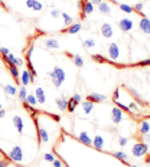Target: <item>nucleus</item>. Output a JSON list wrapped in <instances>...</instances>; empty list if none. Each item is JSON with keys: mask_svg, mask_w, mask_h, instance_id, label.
Listing matches in <instances>:
<instances>
[{"mask_svg": "<svg viewBox=\"0 0 150 167\" xmlns=\"http://www.w3.org/2000/svg\"><path fill=\"white\" fill-rule=\"evenodd\" d=\"M4 115H6V111H4V110H0V118L4 117Z\"/></svg>", "mask_w": 150, "mask_h": 167, "instance_id": "obj_43", "label": "nucleus"}, {"mask_svg": "<svg viewBox=\"0 0 150 167\" xmlns=\"http://www.w3.org/2000/svg\"><path fill=\"white\" fill-rule=\"evenodd\" d=\"M43 160H45V161H51V163H53L55 157H53V154H49V153H46V154L43 156Z\"/></svg>", "mask_w": 150, "mask_h": 167, "instance_id": "obj_35", "label": "nucleus"}, {"mask_svg": "<svg viewBox=\"0 0 150 167\" xmlns=\"http://www.w3.org/2000/svg\"><path fill=\"white\" fill-rule=\"evenodd\" d=\"M25 101H26L29 105H32V107H35V105L38 104V101H36V98H35V95H31V94L26 97V99H25Z\"/></svg>", "mask_w": 150, "mask_h": 167, "instance_id": "obj_27", "label": "nucleus"}, {"mask_svg": "<svg viewBox=\"0 0 150 167\" xmlns=\"http://www.w3.org/2000/svg\"><path fill=\"white\" fill-rule=\"evenodd\" d=\"M118 7H120L123 12H126V13H131V12H133V7H130V6H127V4H124V3H120Z\"/></svg>", "mask_w": 150, "mask_h": 167, "instance_id": "obj_32", "label": "nucleus"}, {"mask_svg": "<svg viewBox=\"0 0 150 167\" xmlns=\"http://www.w3.org/2000/svg\"><path fill=\"white\" fill-rule=\"evenodd\" d=\"M111 120L114 124H120V123H121V120H123V112H121V110H120L118 107H114L111 110Z\"/></svg>", "mask_w": 150, "mask_h": 167, "instance_id": "obj_5", "label": "nucleus"}, {"mask_svg": "<svg viewBox=\"0 0 150 167\" xmlns=\"http://www.w3.org/2000/svg\"><path fill=\"white\" fill-rule=\"evenodd\" d=\"M13 124L16 127V130H17V132L19 134H22L23 132V120H22V117H19V115H15L13 117Z\"/></svg>", "mask_w": 150, "mask_h": 167, "instance_id": "obj_11", "label": "nucleus"}, {"mask_svg": "<svg viewBox=\"0 0 150 167\" xmlns=\"http://www.w3.org/2000/svg\"><path fill=\"white\" fill-rule=\"evenodd\" d=\"M67 104H68V101H67L65 98H58V99H56V105H58V108H59L61 111L67 110Z\"/></svg>", "mask_w": 150, "mask_h": 167, "instance_id": "obj_24", "label": "nucleus"}, {"mask_svg": "<svg viewBox=\"0 0 150 167\" xmlns=\"http://www.w3.org/2000/svg\"><path fill=\"white\" fill-rule=\"evenodd\" d=\"M87 101H91V102H103V101H106V95H101V94L94 92V94H91V95L87 97Z\"/></svg>", "mask_w": 150, "mask_h": 167, "instance_id": "obj_10", "label": "nucleus"}, {"mask_svg": "<svg viewBox=\"0 0 150 167\" xmlns=\"http://www.w3.org/2000/svg\"><path fill=\"white\" fill-rule=\"evenodd\" d=\"M142 9H143V3H137V4H136V6L133 7V12H137V13H139V14H140V16L143 17L144 14L142 13Z\"/></svg>", "mask_w": 150, "mask_h": 167, "instance_id": "obj_33", "label": "nucleus"}, {"mask_svg": "<svg viewBox=\"0 0 150 167\" xmlns=\"http://www.w3.org/2000/svg\"><path fill=\"white\" fill-rule=\"evenodd\" d=\"M108 55L112 61H117L118 56H120V49H118V45L117 43H110L108 46Z\"/></svg>", "mask_w": 150, "mask_h": 167, "instance_id": "obj_6", "label": "nucleus"}, {"mask_svg": "<svg viewBox=\"0 0 150 167\" xmlns=\"http://www.w3.org/2000/svg\"><path fill=\"white\" fill-rule=\"evenodd\" d=\"M118 143H120V146L123 147V146H126V144H127V138H124V137H120Z\"/></svg>", "mask_w": 150, "mask_h": 167, "instance_id": "obj_40", "label": "nucleus"}, {"mask_svg": "<svg viewBox=\"0 0 150 167\" xmlns=\"http://www.w3.org/2000/svg\"><path fill=\"white\" fill-rule=\"evenodd\" d=\"M118 26H120V29L123 32H130L133 29V20L131 19H121Z\"/></svg>", "mask_w": 150, "mask_h": 167, "instance_id": "obj_7", "label": "nucleus"}, {"mask_svg": "<svg viewBox=\"0 0 150 167\" xmlns=\"http://www.w3.org/2000/svg\"><path fill=\"white\" fill-rule=\"evenodd\" d=\"M147 154V144L146 143H136L133 146V156L134 157H143Z\"/></svg>", "mask_w": 150, "mask_h": 167, "instance_id": "obj_2", "label": "nucleus"}, {"mask_svg": "<svg viewBox=\"0 0 150 167\" xmlns=\"http://www.w3.org/2000/svg\"><path fill=\"white\" fill-rule=\"evenodd\" d=\"M10 63H12V65H15V66H17V68H19V66H22V65H23V61H22V59H20V58H16V56H15V59H13V61H12V62H10Z\"/></svg>", "mask_w": 150, "mask_h": 167, "instance_id": "obj_34", "label": "nucleus"}, {"mask_svg": "<svg viewBox=\"0 0 150 167\" xmlns=\"http://www.w3.org/2000/svg\"><path fill=\"white\" fill-rule=\"evenodd\" d=\"M112 156H114L115 159H118V160L127 161V154H126V153H121V151H115V153H112Z\"/></svg>", "mask_w": 150, "mask_h": 167, "instance_id": "obj_26", "label": "nucleus"}, {"mask_svg": "<svg viewBox=\"0 0 150 167\" xmlns=\"http://www.w3.org/2000/svg\"><path fill=\"white\" fill-rule=\"evenodd\" d=\"M26 97H28V92H26V86H22V88L19 89V98H20L22 101H25V99H26Z\"/></svg>", "mask_w": 150, "mask_h": 167, "instance_id": "obj_30", "label": "nucleus"}, {"mask_svg": "<svg viewBox=\"0 0 150 167\" xmlns=\"http://www.w3.org/2000/svg\"><path fill=\"white\" fill-rule=\"evenodd\" d=\"M78 138H79L81 143H84V144H87V146H91V144H92V140L90 138V135H88L87 132H81V134L78 135Z\"/></svg>", "mask_w": 150, "mask_h": 167, "instance_id": "obj_20", "label": "nucleus"}, {"mask_svg": "<svg viewBox=\"0 0 150 167\" xmlns=\"http://www.w3.org/2000/svg\"><path fill=\"white\" fill-rule=\"evenodd\" d=\"M0 110H1V104H0Z\"/></svg>", "mask_w": 150, "mask_h": 167, "instance_id": "obj_48", "label": "nucleus"}, {"mask_svg": "<svg viewBox=\"0 0 150 167\" xmlns=\"http://www.w3.org/2000/svg\"><path fill=\"white\" fill-rule=\"evenodd\" d=\"M98 10L101 12V13H104V14H110L111 13V9H110V4L107 3V1H101L100 4H98Z\"/></svg>", "mask_w": 150, "mask_h": 167, "instance_id": "obj_17", "label": "nucleus"}, {"mask_svg": "<svg viewBox=\"0 0 150 167\" xmlns=\"http://www.w3.org/2000/svg\"><path fill=\"white\" fill-rule=\"evenodd\" d=\"M92 144H94V147L97 150H103V147H104V138L101 135H95L94 140H92Z\"/></svg>", "mask_w": 150, "mask_h": 167, "instance_id": "obj_16", "label": "nucleus"}, {"mask_svg": "<svg viewBox=\"0 0 150 167\" xmlns=\"http://www.w3.org/2000/svg\"><path fill=\"white\" fill-rule=\"evenodd\" d=\"M144 140H146V141H150V134H144Z\"/></svg>", "mask_w": 150, "mask_h": 167, "instance_id": "obj_44", "label": "nucleus"}, {"mask_svg": "<svg viewBox=\"0 0 150 167\" xmlns=\"http://www.w3.org/2000/svg\"><path fill=\"white\" fill-rule=\"evenodd\" d=\"M61 14H62L64 20H65V25H67V26H71V25H72V22H74V20H72V17H71L69 14H67V13H61Z\"/></svg>", "mask_w": 150, "mask_h": 167, "instance_id": "obj_28", "label": "nucleus"}, {"mask_svg": "<svg viewBox=\"0 0 150 167\" xmlns=\"http://www.w3.org/2000/svg\"><path fill=\"white\" fill-rule=\"evenodd\" d=\"M35 98H36V101L39 104H45L46 97H45V91H43L42 88H36V89H35Z\"/></svg>", "mask_w": 150, "mask_h": 167, "instance_id": "obj_13", "label": "nucleus"}, {"mask_svg": "<svg viewBox=\"0 0 150 167\" xmlns=\"http://www.w3.org/2000/svg\"><path fill=\"white\" fill-rule=\"evenodd\" d=\"M38 132H39V140H40V141H43V143H48V141H49V135H48V132H46V130H45L43 127H39V128H38Z\"/></svg>", "mask_w": 150, "mask_h": 167, "instance_id": "obj_18", "label": "nucleus"}, {"mask_svg": "<svg viewBox=\"0 0 150 167\" xmlns=\"http://www.w3.org/2000/svg\"><path fill=\"white\" fill-rule=\"evenodd\" d=\"M9 53H10V52H9L7 48H0V55H1V56H7Z\"/></svg>", "mask_w": 150, "mask_h": 167, "instance_id": "obj_38", "label": "nucleus"}, {"mask_svg": "<svg viewBox=\"0 0 150 167\" xmlns=\"http://www.w3.org/2000/svg\"><path fill=\"white\" fill-rule=\"evenodd\" d=\"M94 61H97V62H101V63H104V62H111V61H108V59H106L104 56H101V55H92L91 56Z\"/></svg>", "mask_w": 150, "mask_h": 167, "instance_id": "obj_29", "label": "nucleus"}, {"mask_svg": "<svg viewBox=\"0 0 150 167\" xmlns=\"http://www.w3.org/2000/svg\"><path fill=\"white\" fill-rule=\"evenodd\" d=\"M84 46H87V48H94V46H95V42L92 41V39H88V41L84 42Z\"/></svg>", "mask_w": 150, "mask_h": 167, "instance_id": "obj_36", "label": "nucleus"}, {"mask_svg": "<svg viewBox=\"0 0 150 167\" xmlns=\"http://www.w3.org/2000/svg\"><path fill=\"white\" fill-rule=\"evenodd\" d=\"M81 29H82V26H81L79 23H74V25H71L69 28L64 29V30H62V33H69V35H74V33H78Z\"/></svg>", "mask_w": 150, "mask_h": 167, "instance_id": "obj_12", "label": "nucleus"}, {"mask_svg": "<svg viewBox=\"0 0 150 167\" xmlns=\"http://www.w3.org/2000/svg\"><path fill=\"white\" fill-rule=\"evenodd\" d=\"M9 164V161H6V160H0V167H7Z\"/></svg>", "mask_w": 150, "mask_h": 167, "instance_id": "obj_42", "label": "nucleus"}, {"mask_svg": "<svg viewBox=\"0 0 150 167\" xmlns=\"http://www.w3.org/2000/svg\"><path fill=\"white\" fill-rule=\"evenodd\" d=\"M118 92H120V88H117V89L114 91V94H112V99H114L115 102L118 101Z\"/></svg>", "mask_w": 150, "mask_h": 167, "instance_id": "obj_39", "label": "nucleus"}, {"mask_svg": "<svg viewBox=\"0 0 150 167\" xmlns=\"http://www.w3.org/2000/svg\"><path fill=\"white\" fill-rule=\"evenodd\" d=\"M139 130H140V134H143V135H144V134H149L150 124L147 123V121H142V123H140V128H139Z\"/></svg>", "mask_w": 150, "mask_h": 167, "instance_id": "obj_23", "label": "nucleus"}, {"mask_svg": "<svg viewBox=\"0 0 150 167\" xmlns=\"http://www.w3.org/2000/svg\"><path fill=\"white\" fill-rule=\"evenodd\" d=\"M59 14H61V12H59L58 9H52V10H51V16H52V17H58Z\"/></svg>", "mask_w": 150, "mask_h": 167, "instance_id": "obj_37", "label": "nucleus"}, {"mask_svg": "<svg viewBox=\"0 0 150 167\" xmlns=\"http://www.w3.org/2000/svg\"><path fill=\"white\" fill-rule=\"evenodd\" d=\"M72 59H74V62H75V65H76V66H79V68H81V66H84V61H82V58H81L79 55H74V58H72Z\"/></svg>", "mask_w": 150, "mask_h": 167, "instance_id": "obj_31", "label": "nucleus"}, {"mask_svg": "<svg viewBox=\"0 0 150 167\" xmlns=\"http://www.w3.org/2000/svg\"><path fill=\"white\" fill-rule=\"evenodd\" d=\"M92 107H94V102H91V101H84L82 102V110H84L85 114H90L92 111Z\"/></svg>", "mask_w": 150, "mask_h": 167, "instance_id": "obj_21", "label": "nucleus"}, {"mask_svg": "<svg viewBox=\"0 0 150 167\" xmlns=\"http://www.w3.org/2000/svg\"><path fill=\"white\" fill-rule=\"evenodd\" d=\"M130 167H137V166H130Z\"/></svg>", "mask_w": 150, "mask_h": 167, "instance_id": "obj_47", "label": "nucleus"}, {"mask_svg": "<svg viewBox=\"0 0 150 167\" xmlns=\"http://www.w3.org/2000/svg\"><path fill=\"white\" fill-rule=\"evenodd\" d=\"M45 46L48 49H59V42L56 39H53V38H51V39H48L45 42Z\"/></svg>", "mask_w": 150, "mask_h": 167, "instance_id": "obj_19", "label": "nucleus"}, {"mask_svg": "<svg viewBox=\"0 0 150 167\" xmlns=\"http://www.w3.org/2000/svg\"><path fill=\"white\" fill-rule=\"evenodd\" d=\"M4 91H6V94H7V95H10V97L16 95V92H17V89H16L13 85H9V84L4 86Z\"/></svg>", "mask_w": 150, "mask_h": 167, "instance_id": "obj_25", "label": "nucleus"}, {"mask_svg": "<svg viewBox=\"0 0 150 167\" xmlns=\"http://www.w3.org/2000/svg\"><path fill=\"white\" fill-rule=\"evenodd\" d=\"M9 157H10V160L20 163V161L23 160V151H22V147H20V146H15V147L10 150Z\"/></svg>", "mask_w": 150, "mask_h": 167, "instance_id": "obj_3", "label": "nucleus"}, {"mask_svg": "<svg viewBox=\"0 0 150 167\" xmlns=\"http://www.w3.org/2000/svg\"><path fill=\"white\" fill-rule=\"evenodd\" d=\"M101 33H103V36L104 38H111L112 36V28L110 23H104L103 26H101Z\"/></svg>", "mask_w": 150, "mask_h": 167, "instance_id": "obj_14", "label": "nucleus"}, {"mask_svg": "<svg viewBox=\"0 0 150 167\" xmlns=\"http://www.w3.org/2000/svg\"><path fill=\"white\" fill-rule=\"evenodd\" d=\"M31 84V75H29V71H23L22 72V85L23 86H28Z\"/></svg>", "mask_w": 150, "mask_h": 167, "instance_id": "obj_22", "label": "nucleus"}, {"mask_svg": "<svg viewBox=\"0 0 150 167\" xmlns=\"http://www.w3.org/2000/svg\"><path fill=\"white\" fill-rule=\"evenodd\" d=\"M140 30L144 32L146 35H150V19L149 17H142L140 20Z\"/></svg>", "mask_w": 150, "mask_h": 167, "instance_id": "obj_9", "label": "nucleus"}, {"mask_svg": "<svg viewBox=\"0 0 150 167\" xmlns=\"http://www.w3.org/2000/svg\"><path fill=\"white\" fill-rule=\"evenodd\" d=\"M103 0H91V3H95V4H100Z\"/></svg>", "mask_w": 150, "mask_h": 167, "instance_id": "obj_45", "label": "nucleus"}, {"mask_svg": "<svg viewBox=\"0 0 150 167\" xmlns=\"http://www.w3.org/2000/svg\"><path fill=\"white\" fill-rule=\"evenodd\" d=\"M146 163H147V164L150 163V156H147V157H146Z\"/></svg>", "mask_w": 150, "mask_h": 167, "instance_id": "obj_46", "label": "nucleus"}, {"mask_svg": "<svg viewBox=\"0 0 150 167\" xmlns=\"http://www.w3.org/2000/svg\"><path fill=\"white\" fill-rule=\"evenodd\" d=\"M79 102H81V95H79V94H75L72 98H69V101H68V104H67V110H68L69 112H74L75 107H76Z\"/></svg>", "mask_w": 150, "mask_h": 167, "instance_id": "obj_4", "label": "nucleus"}, {"mask_svg": "<svg viewBox=\"0 0 150 167\" xmlns=\"http://www.w3.org/2000/svg\"><path fill=\"white\" fill-rule=\"evenodd\" d=\"M53 167H62V163L59 160H53Z\"/></svg>", "mask_w": 150, "mask_h": 167, "instance_id": "obj_41", "label": "nucleus"}, {"mask_svg": "<svg viewBox=\"0 0 150 167\" xmlns=\"http://www.w3.org/2000/svg\"><path fill=\"white\" fill-rule=\"evenodd\" d=\"M6 65H7V69H9L10 75L13 77V79H15L16 82H19V71H17V66H15V65H12V63H6Z\"/></svg>", "mask_w": 150, "mask_h": 167, "instance_id": "obj_15", "label": "nucleus"}, {"mask_svg": "<svg viewBox=\"0 0 150 167\" xmlns=\"http://www.w3.org/2000/svg\"><path fill=\"white\" fill-rule=\"evenodd\" d=\"M0 1H1V0H0Z\"/></svg>", "mask_w": 150, "mask_h": 167, "instance_id": "obj_49", "label": "nucleus"}, {"mask_svg": "<svg viewBox=\"0 0 150 167\" xmlns=\"http://www.w3.org/2000/svg\"><path fill=\"white\" fill-rule=\"evenodd\" d=\"M26 6L35 12H40L43 9V4L39 1V0H26Z\"/></svg>", "mask_w": 150, "mask_h": 167, "instance_id": "obj_8", "label": "nucleus"}, {"mask_svg": "<svg viewBox=\"0 0 150 167\" xmlns=\"http://www.w3.org/2000/svg\"><path fill=\"white\" fill-rule=\"evenodd\" d=\"M49 77L52 78V82L55 86H61L62 82L65 81V72L61 66H55L52 72H49Z\"/></svg>", "mask_w": 150, "mask_h": 167, "instance_id": "obj_1", "label": "nucleus"}]
</instances>
